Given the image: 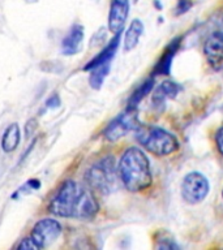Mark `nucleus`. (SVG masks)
Here are the masks:
<instances>
[{"instance_id": "nucleus-10", "label": "nucleus", "mask_w": 223, "mask_h": 250, "mask_svg": "<svg viewBox=\"0 0 223 250\" xmlns=\"http://www.w3.org/2000/svg\"><path fill=\"white\" fill-rule=\"evenodd\" d=\"M120 37L121 31L120 33L113 34V38L110 41L109 44H107L95 58L91 59V60L84 66V70H91L94 69V68H97V66L111 62V60H112L115 54H116L117 48H119V44H120Z\"/></svg>"}, {"instance_id": "nucleus-3", "label": "nucleus", "mask_w": 223, "mask_h": 250, "mask_svg": "<svg viewBox=\"0 0 223 250\" xmlns=\"http://www.w3.org/2000/svg\"><path fill=\"white\" fill-rule=\"evenodd\" d=\"M134 133H136L138 144L153 155H171L179 148V142L176 140V137L159 126L140 125V128Z\"/></svg>"}, {"instance_id": "nucleus-18", "label": "nucleus", "mask_w": 223, "mask_h": 250, "mask_svg": "<svg viewBox=\"0 0 223 250\" xmlns=\"http://www.w3.org/2000/svg\"><path fill=\"white\" fill-rule=\"evenodd\" d=\"M17 249H25V250H37V245H35V242L33 241L30 238V236L26 238H23L22 241L20 242L19 246H17Z\"/></svg>"}, {"instance_id": "nucleus-19", "label": "nucleus", "mask_w": 223, "mask_h": 250, "mask_svg": "<svg viewBox=\"0 0 223 250\" xmlns=\"http://www.w3.org/2000/svg\"><path fill=\"white\" fill-rule=\"evenodd\" d=\"M192 3L191 0H178V5H176V15H183L191 8Z\"/></svg>"}, {"instance_id": "nucleus-8", "label": "nucleus", "mask_w": 223, "mask_h": 250, "mask_svg": "<svg viewBox=\"0 0 223 250\" xmlns=\"http://www.w3.org/2000/svg\"><path fill=\"white\" fill-rule=\"evenodd\" d=\"M203 54L207 64L213 69L218 70L223 66V33L213 31L203 43Z\"/></svg>"}, {"instance_id": "nucleus-1", "label": "nucleus", "mask_w": 223, "mask_h": 250, "mask_svg": "<svg viewBox=\"0 0 223 250\" xmlns=\"http://www.w3.org/2000/svg\"><path fill=\"white\" fill-rule=\"evenodd\" d=\"M99 210L97 199L89 188L67 180L52 197L48 211L55 216L73 219H93Z\"/></svg>"}, {"instance_id": "nucleus-12", "label": "nucleus", "mask_w": 223, "mask_h": 250, "mask_svg": "<svg viewBox=\"0 0 223 250\" xmlns=\"http://www.w3.org/2000/svg\"><path fill=\"white\" fill-rule=\"evenodd\" d=\"M180 90H181V87H180L176 82H162V83L154 90V94H153L152 97L153 105L160 109V107H163L166 101H168V99H174V98L179 94Z\"/></svg>"}, {"instance_id": "nucleus-17", "label": "nucleus", "mask_w": 223, "mask_h": 250, "mask_svg": "<svg viewBox=\"0 0 223 250\" xmlns=\"http://www.w3.org/2000/svg\"><path fill=\"white\" fill-rule=\"evenodd\" d=\"M110 64H103V65H99L97 68H94V69L90 70V77H89V82L90 86L93 87V89L98 90L101 89L102 85H103V82H105L106 77L109 76L110 72Z\"/></svg>"}, {"instance_id": "nucleus-6", "label": "nucleus", "mask_w": 223, "mask_h": 250, "mask_svg": "<svg viewBox=\"0 0 223 250\" xmlns=\"http://www.w3.org/2000/svg\"><path fill=\"white\" fill-rule=\"evenodd\" d=\"M209 189V181L202 173L191 172L184 177L181 183V197L189 205H197L206 198Z\"/></svg>"}, {"instance_id": "nucleus-2", "label": "nucleus", "mask_w": 223, "mask_h": 250, "mask_svg": "<svg viewBox=\"0 0 223 250\" xmlns=\"http://www.w3.org/2000/svg\"><path fill=\"white\" fill-rule=\"evenodd\" d=\"M117 175L129 191L137 193L152 185L153 176L150 162L140 147H129L121 155Z\"/></svg>"}, {"instance_id": "nucleus-21", "label": "nucleus", "mask_w": 223, "mask_h": 250, "mask_svg": "<svg viewBox=\"0 0 223 250\" xmlns=\"http://www.w3.org/2000/svg\"><path fill=\"white\" fill-rule=\"evenodd\" d=\"M222 197H223V189H222Z\"/></svg>"}, {"instance_id": "nucleus-11", "label": "nucleus", "mask_w": 223, "mask_h": 250, "mask_svg": "<svg viewBox=\"0 0 223 250\" xmlns=\"http://www.w3.org/2000/svg\"><path fill=\"white\" fill-rule=\"evenodd\" d=\"M82 41H84V26L80 23H74L70 27L68 34L64 37L62 42V50L64 55H74L77 54L81 48Z\"/></svg>"}, {"instance_id": "nucleus-7", "label": "nucleus", "mask_w": 223, "mask_h": 250, "mask_svg": "<svg viewBox=\"0 0 223 250\" xmlns=\"http://www.w3.org/2000/svg\"><path fill=\"white\" fill-rule=\"evenodd\" d=\"M62 224L55 219L45 218L35 223L31 230L30 238L38 249H45L52 245L62 234Z\"/></svg>"}, {"instance_id": "nucleus-5", "label": "nucleus", "mask_w": 223, "mask_h": 250, "mask_svg": "<svg viewBox=\"0 0 223 250\" xmlns=\"http://www.w3.org/2000/svg\"><path fill=\"white\" fill-rule=\"evenodd\" d=\"M140 120L137 115V108L127 107L123 112L113 119L105 130V138L110 142L120 140L125 137L128 133L136 132L140 128Z\"/></svg>"}, {"instance_id": "nucleus-15", "label": "nucleus", "mask_w": 223, "mask_h": 250, "mask_svg": "<svg viewBox=\"0 0 223 250\" xmlns=\"http://www.w3.org/2000/svg\"><path fill=\"white\" fill-rule=\"evenodd\" d=\"M20 141H21V132H20V126L17 123H13L5 129L1 137V150L4 152H13L16 148L19 147Z\"/></svg>"}, {"instance_id": "nucleus-14", "label": "nucleus", "mask_w": 223, "mask_h": 250, "mask_svg": "<svg viewBox=\"0 0 223 250\" xmlns=\"http://www.w3.org/2000/svg\"><path fill=\"white\" fill-rule=\"evenodd\" d=\"M142 34H144V23L141 20L134 19L129 23V27L124 34V42L123 43H124L125 52H129L136 48Z\"/></svg>"}, {"instance_id": "nucleus-20", "label": "nucleus", "mask_w": 223, "mask_h": 250, "mask_svg": "<svg viewBox=\"0 0 223 250\" xmlns=\"http://www.w3.org/2000/svg\"><path fill=\"white\" fill-rule=\"evenodd\" d=\"M215 142H217V147H218L219 152L223 155V128H221L215 136Z\"/></svg>"}, {"instance_id": "nucleus-16", "label": "nucleus", "mask_w": 223, "mask_h": 250, "mask_svg": "<svg viewBox=\"0 0 223 250\" xmlns=\"http://www.w3.org/2000/svg\"><path fill=\"white\" fill-rule=\"evenodd\" d=\"M153 87H154V78L150 77L148 78L146 81H144L138 87H137L133 94L131 95L128 101V107H133V108H137V105L140 104V102L144 99L148 94L152 93Z\"/></svg>"}, {"instance_id": "nucleus-4", "label": "nucleus", "mask_w": 223, "mask_h": 250, "mask_svg": "<svg viewBox=\"0 0 223 250\" xmlns=\"http://www.w3.org/2000/svg\"><path fill=\"white\" fill-rule=\"evenodd\" d=\"M116 172L115 159L109 155L98 160L86 171L85 181L90 189L101 194H110L116 185Z\"/></svg>"}, {"instance_id": "nucleus-9", "label": "nucleus", "mask_w": 223, "mask_h": 250, "mask_svg": "<svg viewBox=\"0 0 223 250\" xmlns=\"http://www.w3.org/2000/svg\"><path fill=\"white\" fill-rule=\"evenodd\" d=\"M129 0H111L109 11V30L113 34L124 29L129 16Z\"/></svg>"}, {"instance_id": "nucleus-13", "label": "nucleus", "mask_w": 223, "mask_h": 250, "mask_svg": "<svg viewBox=\"0 0 223 250\" xmlns=\"http://www.w3.org/2000/svg\"><path fill=\"white\" fill-rule=\"evenodd\" d=\"M179 47H180V38L174 39V41L168 44L167 48L164 50L163 55L160 56L159 62H156V68H154V74L170 73L172 60H174V56H175L176 51L179 50Z\"/></svg>"}]
</instances>
